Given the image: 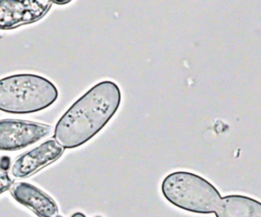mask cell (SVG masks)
Wrapping results in <instances>:
<instances>
[{"label":"cell","mask_w":261,"mask_h":217,"mask_svg":"<svg viewBox=\"0 0 261 217\" xmlns=\"http://www.w3.org/2000/svg\"><path fill=\"white\" fill-rule=\"evenodd\" d=\"M216 217H261V202L243 195L221 198L214 210Z\"/></svg>","instance_id":"cell-8"},{"label":"cell","mask_w":261,"mask_h":217,"mask_svg":"<svg viewBox=\"0 0 261 217\" xmlns=\"http://www.w3.org/2000/svg\"><path fill=\"white\" fill-rule=\"evenodd\" d=\"M52 126L21 119L0 120V151H16L48 137Z\"/></svg>","instance_id":"cell-4"},{"label":"cell","mask_w":261,"mask_h":217,"mask_svg":"<svg viewBox=\"0 0 261 217\" xmlns=\"http://www.w3.org/2000/svg\"><path fill=\"white\" fill-rule=\"evenodd\" d=\"M161 192L173 206L198 214L214 213L221 199L218 189L211 182L188 171H175L165 176Z\"/></svg>","instance_id":"cell-3"},{"label":"cell","mask_w":261,"mask_h":217,"mask_svg":"<svg viewBox=\"0 0 261 217\" xmlns=\"http://www.w3.org/2000/svg\"><path fill=\"white\" fill-rule=\"evenodd\" d=\"M48 0H0V30H11L41 19L51 8Z\"/></svg>","instance_id":"cell-5"},{"label":"cell","mask_w":261,"mask_h":217,"mask_svg":"<svg viewBox=\"0 0 261 217\" xmlns=\"http://www.w3.org/2000/svg\"><path fill=\"white\" fill-rule=\"evenodd\" d=\"M51 2H52V4H56V5H65V4L70 3V0H62V1H59V0H52Z\"/></svg>","instance_id":"cell-10"},{"label":"cell","mask_w":261,"mask_h":217,"mask_svg":"<svg viewBox=\"0 0 261 217\" xmlns=\"http://www.w3.org/2000/svg\"><path fill=\"white\" fill-rule=\"evenodd\" d=\"M63 152L64 148L61 147L54 138L49 139L38 147L20 155L10 168L11 175L15 178L29 177L56 161Z\"/></svg>","instance_id":"cell-6"},{"label":"cell","mask_w":261,"mask_h":217,"mask_svg":"<svg viewBox=\"0 0 261 217\" xmlns=\"http://www.w3.org/2000/svg\"><path fill=\"white\" fill-rule=\"evenodd\" d=\"M54 217H63V216H61V215H59V214H57V215H55Z\"/></svg>","instance_id":"cell-12"},{"label":"cell","mask_w":261,"mask_h":217,"mask_svg":"<svg viewBox=\"0 0 261 217\" xmlns=\"http://www.w3.org/2000/svg\"><path fill=\"white\" fill-rule=\"evenodd\" d=\"M57 98V88L41 75L18 73L0 79V110L3 112H38L51 106Z\"/></svg>","instance_id":"cell-2"},{"label":"cell","mask_w":261,"mask_h":217,"mask_svg":"<svg viewBox=\"0 0 261 217\" xmlns=\"http://www.w3.org/2000/svg\"><path fill=\"white\" fill-rule=\"evenodd\" d=\"M71 217H86V216L83 213H81V212H76L73 215H71Z\"/></svg>","instance_id":"cell-11"},{"label":"cell","mask_w":261,"mask_h":217,"mask_svg":"<svg viewBox=\"0 0 261 217\" xmlns=\"http://www.w3.org/2000/svg\"><path fill=\"white\" fill-rule=\"evenodd\" d=\"M13 183L12 177L4 170L0 169V194L9 189Z\"/></svg>","instance_id":"cell-9"},{"label":"cell","mask_w":261,"mask_h":217,"mask_svg":"<svg viewBox=\"0 0 261 217\" xmlns=\"http://www.w3.org/2000/svg\"><path fill=\"white\" fill-rule=\"evenodd\" d=\"M95 217H101V216H95Z\"/></svg>","instance_id":"cell-13"},{"label":"cell","mask_w":261,"mask_h":217,"mask_svg":"<svg viewBox=\"0 0 261 217\" xmlns=\"http://www.w3.org/2000/svg\"><path fill=\"white\" fill-rule=\"evenodd\" d=\"M9 191L18 203L28 207L39 217H54L58 214V206L55 201L29 182L15 181Z\"/></svg>","instance_id":"cell-7"},{"label":"cell","mask_w":261,"mask_h":217,"mask_svg":"<svg viewBox=\"0 0 261 217\" xmlns=\"http://www.w3.org/2000/svg\"><path fill=\"white\" fill-rule=\"evenodd\" d=\"M120 102L121 92L114 82L98 83L60 117L54 128L55 141L64 149L84 145L109 122Z\"/></svg>","instance_id":"cell-1"}]
</instances>
